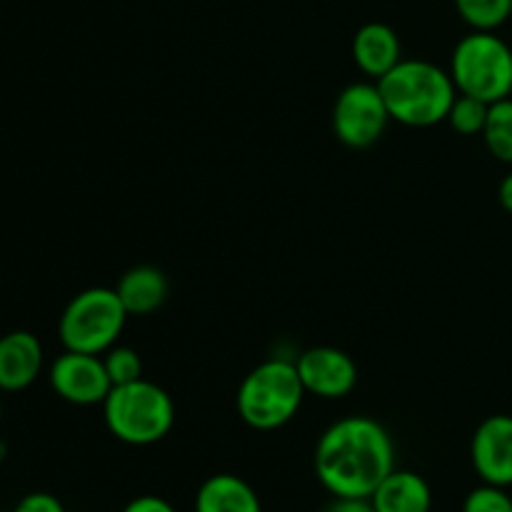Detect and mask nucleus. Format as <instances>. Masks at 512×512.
<instances>
[{"label": "nucleus", "mask_w": 512, "mask_h": 512, "mask_svg": "<svg viewBox=\"0 0 512 512\" xmlns=\"http://www.w3.org/2000/svg\"><path fill=\"white\" fill-rule=\"evenodd\" d=\"M450 78L463 95L498 103L512 93V48L495 30H473L458 40L450 58Z\"/></svg>", "instance_id": "nucleus-5"}, {"label": "nucleus", "mask_w": 512, "mask_h": 512, "mask_svg": "<svg viewBox=\"0 0 512 512\" xmlns=\"http://www.w3.org/2000/svg\"><path fill=\"white\" fill-rule=\"evenodd\" d=\"M43 370V345L28 330L0 335V393H20Z\"/></svg>", "instance_id": "nucleus-11"}, {"label": "nucleus", "mask_w": 512, "mask_h": 512, "mask_svg": "<svg viewBox=\"0 0 512 512\" xmlns=\"http://www.w3.org/2000/svg\"><path fill=\"white\" fill-rule=\"evenodd\" d=\"M305 393L323 400H340L358 385V365L345 350L310 348L295 360Z\"/></svg>", "instance_id": "nucleus-9"}, {"label": "nucleus", "mask_w": 512, "mask_h": 512, "mask_svg": "<svg viewBox=\"0 0 512 512\" xmlns=\"http://www.w3.org/2000/svg\"><path fill=\"white\" fill-rule=\"evenodd\" d=\"M13 512H65L63 503L50 493H28Z\"/></svg>", "instance_id": "nucleus-21"}, {"label": "nucleus", "mask_w": 512, "mask_h": 512, "mask_svg": "<svg viewBox=\"0 0 512 512\" xmlns=\"http://www.w3.org/2000/svg\"><path fill=\"white\" fill-rule=\"evenodd\" d=\"M375 512H430L433 490L423 475L395 468L370 495Z\"/></svg>", "instance_id": "nucleus-13"}, {"label": "nucleus", "mask_w": 512, "mask_h": 512, "mask_svg": "<svg viewBox=\"0 0 512 512\" xmlns=\"http://www.w3.org/2000/svg\"><path fill=\"white\" fill-rule=\"evenodd\" d=\"M195 512H263V505L248 480L233 473H218L198 488Z\"/></svg>", "instance_id": "nucleus-14"}, {"label": "nucleus", "mask_w": 512, "mask_h": 512, "mask_svg": "<svg viewBox=\"0 0 512 512\" xmlns=\"http://www.w3.org/2000/svg\"><path fill=\"white\" fill-rule=\"evenodd\" d=\"M123 512H178L168 500L158 498V495H140V498L130 500Z\"/></svg>", "instance_id": "nucleus-22"}, {"label": "nucleus", "mask_w": 512, "mask_h": 512, "mask_svg": "<svg viewBox=\"0 0 512 512\" xmlns=\"http://www.w3.org/2000/svg\"><path fill=\"white\" fill-rule=\"evenodd\" d=\"M375 83L388 105L390 120L410 128H430L448 120L450 108L458 98L450 70L430 60H400Z\"/></svg>", "instance_id": "nucleus-2"}, {"label": "nucleus", "mask_w": 512, "mask_h": 512, "mask_svg": "<svg viewBox=\"0 0 512 512\" xmlns=\"http://www.w3.org/2000/svg\"><path fill=\"white\" fill-rule=\"evenodd\" d=\"M120 303L128 310V315H150L168 300L170 285L160 268L153 265H138L123 273V278L115 285Z\"/></svg>", "instance_id": "nucleus-15"}, {"label": "nucleus", "mask_w": 512, "mask_h": 512, "mask_svg": "<svg viewBox=\"0 0 512 512\" xmlns=\"http://www.w3.org/2000/svg\"><path fill=\"white\" fill-rule=\"evenodd\" d=\"M50 388L60 400L73 405H103L113 383L100 355L65 350L50 365Z\"/></svg>", "instance_id": "nucleus-8"}, {"label": "nucleus", "mask_w": 512, "mask_h": 512, "mask_svg": "<svg viewBox=\"0 0 512 512\" xmlns=\"http://www.w3.org/2000/svg\"><path fill=\"white\" fill-rule=\"evenodd\" d=\"M483 140L495 160L512 165V98L490 103Z\"/></svg>", "instance_id": "nucleus-16"}, {"label": "nucleus", "mask_w": 512, "mask_h": 512, "mask_svg": "<svg viewBox=\"0 0 512 512\" xmlns=\"http://www.w3.org/2000/svg\"><path fill=\"white\" fill-rule=\"evenodd\" d=\"M388 123L390 113L378 83L348 85L333 105L335 138L353 150H363L378 143Z\"/></svg>", "instance_id": "nucleus-7"}, {"label": "nucleus", "mask_w": 512, "mask_h": 512, "mask_svg": "<svg viewBox=\"0 0 512 512\" xmlns=\"http://www.w3.org/2000/svg\"><path fill=\"white\" fill-rule=\"evenodd\" d=\"M103 418L110 435L125 445L160 443L175 425V403L160 385L140 378L115 385L103 400Z\"/></svg>", "instance_id": "nucleus-4"}, {"label": "nucleus", "mask_w": 512, "mask_h": 512, "mask_svg": "<svg viewBox=\"0 0 512 512\" xmlns=\"http://www.w3.org/2000/svg\"><path fill=\"white\" fill-rule=\"evenodd\" d=\"M103 363L113 388L115 385H128L143 378V360H140V355L133 348H125V345H113L105 353Z\"/></svg>", "instance_id": "nucleus-19"}, {"label": "nucleus", "mask_w": 512, "mask_h": 512, "mask_svg": "<svg viewBox=\"0 0 512 512\" xmlns=\"http://www.w3.org/2000/svg\"><path fill=\"white\" fill-rule=\"evenodd\" d=\"M323 512H375L370 498H333Z\"/></svg>", "instance_id": "nucleus-23"}, {"label": "nucleus", "mask_w": 512, "mask_h": 512, "mask_svg": "<svg viewBox=\"0 0 512 512\" xmlns=\"http://www.w3.org/2000/svg\"><path fill=\"white\" fill-rule=\"evenodd\" d=\"M295 360L270 358L255 365L238 388V415L248 428L268 433L288 425L298 415L305 398Z\"/></svg>", "instance_id": "nucleus-3"}, {"label": "nucleus", "mask_w": 512, "mask_h": 512, "mask_svg": "<svg viewBox=\"0 0 512 512\" xmlns=\"http://www.w3.org/2000/svg\"><path fill=\"white\" fill-rule=\"evenodd\" d=\"M488 108L490 103H483V100L473 98V95L458 93L445 123H450V128L460 135H483Z\"/></svg>", "instance_id": "nucleus-18"}, {"label": "nucleus", "mask_w": 512, "mask_h": 512, "mask_svg": "<svg viewBox=\"0 0 512 512\" xmlns=\"http://www.w3.org/2000/svg\"><path fill=\"white\" fill-rule=\"evenodd\" d=\"M455 10L473 30H498L512 18V0H455Z\"/></svg>", "instance_id": "nucleus-17"}, {"label": "nucleus", "mask_w": 512, "mask_h": 512, "mask_svg": "<svg viewBox=\"0 0 512 512\" xmlns=\"http://www.w3.org/2000/svg\"><path fill=\"white\" fill-rule=\"evenodd\" d=\"M393 470V438L368 415L340 418L315 445V475L333 498H370Z\"/></svg>", "instance_id": "nucleus-1"}, {"label": "nucleus", "mask_w": 512, "mask_h": 512, "mask_svg": "<svg viewBox=\"0 0 512 512\" xmlns=\"http://www.w3.org/2000/svg\"><path fill=\"white\" fill-rule=\"evenodd\" d=\"M498 200H500V205H503V208L508 210V213L512 215V173L505 175L503 183H500V188H498Z\"/></svg>", "instance_id": "nucleus-24"}, {"label": "nucleus", "mask_w": 512, "mask_h": 512, "mask_svg": "<svg viewBox=\"0 0 512 512\" xmlns=\"http://www.w3.org/2000/svg\"><path fill=\"white\" fill-rule=\"evenodd\" d=\"M353 60L368 78L380 80L403 60L398 33L385 23H365L353 38Z\"/></svg>", "instance_id": "nucleus-12"}, {"label": "nucleus", "mask_w": 512, "mask_h": 512, "mask_svg": "<svg viewBox=\"0 0 512 512\" xmlns=\"http://www.w3.org/2000/svg\"><path fill=\"white\" fill-rule=\"evenodd\" d=\"M0 420H3V405H0Z\"/></svg>", "instance_id": "nucleus-25"}, {"label": "nucleus", "mask_w": 512, "mask_h": 512, "mask_svg": "<svg viewBox=\"0 0 512 512\" xmlns=\"http://www.w3.org/2000/svg\"><path fill=\"white\" fill-rule=\"evenodd\" d=\"M115 288H88L65 305L58 335L65 350L103 355L118 343L128 320Z\"/></svg>", "instance_id": "nucleus-6"}, {"label": "nucleus", "mask_w": 512, "mask_h": 512, "mask_svg": "<svg viewBox=\"0 0 512 512\" xmlns=\"http://www.w3.org/2000/svg\"><path fill=\"white\" fill-rule=\"evenodd\" d=\"M475 473L488 485H512V415H490L470 440Z\"/></svg>", "instance_id": "nucleus-10"}, {"label": "nucleus", "mask_w": 512, "mask_h": 512, "mask_svg": "<svg viewBox=\"0 0 512 512\" xmlns=\"http://www.w3.org/2000/svg\"><path fill=\"white\" fill-rule=\"evenodd\" d=\"M463 512H512V498L500 485L483 483L480 488L470 490Z\"/></svg>", "instance_id": "nucleus-20"}]
</instances>
